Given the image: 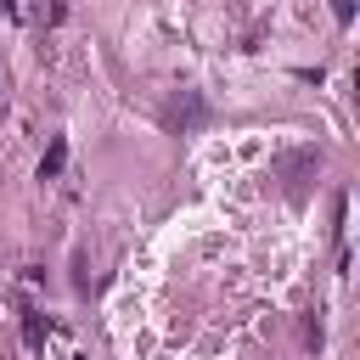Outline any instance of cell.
<instances>
[{
	"instance_id": "2",
	"label": "cell",
	"mask_w": 360,
	"mask_h": 360,
	"mask_svg": "<svg viewBox=\"0 0 360 360\" xmlns=\"http://www.w3.org/2000/svg\"><path fill=\"white\" fill-rule=\"evenodd\" d=\"M45 332H51V326L39 321V309H22V338H28V349H39V343H45Z\"/></svg>"
},
{
	"instance_id": "3",
	"label": "cell",
	"mask_w": 360,
	"mask_h": 360,
	"mask_svg": "<svg viewBox=\"0 0 360 360\" xmlns=\"http://www.w3.org/2000/svg\"><path fill=\"white\" fill-rule=\"evenodd\" d=\"M332 11H338V22H349L354 17V0H332Z\"/></svg>"
},
{
	"instance_id": "1",
	"label": "cell",
	"mask_w": 360,
	"mask_h": 360,
	"mask_svg": "<svg viewBox=\"0 0 360 360\" xmlns=\"http://www.w3.org/2000/svg\"><path fill=\"white\" fill-rule=\"evenodd\" d=\"M62 169H68V135H51V146L39 158V180H56Z\"/></svg>"
}]
</instances>
